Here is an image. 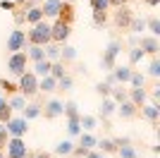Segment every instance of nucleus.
Wrapping results in <instances>:
<instances>
[{
  "mask_svg": "<svg viewBox=\"0 0 160 158\" xmlns=\"http://www.w3.org/2000/svg\"><path fill=\"white\" fill-rule=\"evenodd\" d=\"M29 41L36 43V46H46V43H50V41H53V36H50V24H46L43 19L36 22L33 29L29 31Z\"/></svg>",
  "mask_w": 160,
  "mask_h": 158,
  "instance_id": "obj_1",
  "label": "nucleus"
},
{
  "mask_svg": "<svg viewBox=\"0 0 160 158\" xmlns=\"http://www.w3.org/2000/svg\"><path fill=\"white\" fill-rule=\"evenodd\" d=\"M19 89L24 91V96H33V93L38 91V79L33 72H24L19 74Z\"/></svg>",
  "mask_w": 160,
  "mask_h": 158,
  "instance_id": "obj_2",
  "label": "nucleus"
},
{
  "mask_svg": "<svg viewBox=\"0 0 160 158\" xmlns=\"http://www.w3.org/2000/svg\"><path fill=\"white\" fill-rule=\"evenodd\" d=\"M120 50H122V43H120V41H110L105 55H103V60H100L103 70H112V67H115V58L120 55Z\"/></svg>",
  "mask_w": 160,
  "mask_h": 158,
  "instance_id": "obj_3",
  "label": "nucleus"
},
{
  "mask_svg": "<svg viewBox=\"0 0 160 158\" xmlns=\"http://www.w3.org/2000/svg\"><path fill=\"white\" fill-rule=\"evenodd\" d=\"M7 158H27V144L22 137H12L7 141Z\"/></svg>",
  "mask_w": 160,
  "mask_h": 158,
  "instance_id": "obj_4",
  "label": "nucleus"
},
{
  "mask_svg": "<svg viewBox=\"0 0 160 158\" xmlns=\"http://www.w3.org/2000/svg\"><path fill=\"white\" fill-rule=\"evenodd\" d=\"M7 70H10L12 74H17V77L24 74V72H27V55L17 50L12 58H10V62H7Z\"/></svg>",
  "mask_w": 160,
  "mask_h": 158,
  "instance_id": "obj_5",
  "label": "nucleus"
},
{
  "mask_svg": "<svg viewBox=\"0 0 160 158\" xmlns=\"http://www.w3.org/2000/svg\"><path fill=\"white\" fill-rule=\"evenodd\" d=\"M24 46H27V34L19 31V29H14V31L10 34V39H7V50L17 53V50H22Z\"/></svg>",
  "mask_w": 160,
  "mask_h": 158,
  "instance_id": "obj_6",
  "label": "nucleus"
},
{
  "mask_svg": "<svg viewBox=\"0 0 160 158\" xmlns=\"http://www.w3.org/2000/svg\"><path fill=\"white\" fill-rule=\"evenodd\" d=\"M5 125H7V132L12 137H24L27 134V120L24 118H10Z\"/></svg>",
  "mask_w": 160,
  "mask_h": 158,
  "instance_id": "obj_7",
  "label": "nucleus"
},
{
  "mask_svg": "<svg viewBox=\"0 0 160 158\" xmlns=\"http://www.w3.org/2000/svg\"><path fill=\"white\" fill-rule=\"evenodd\" d=\"M50 36H53L55 43L67 41V36H69V24H65V22H55V24L50 26Z\"/></svg>",
  "mask_w": 160,
  "mask_h": 158,
  "instance_id": "obj_8",
  "label": "nucleus"
},
{
  "mask_svg": "<svg viewBox=\"0 0 160 158\" xmlns=\"http://www.w3.org/2000/svg\"><path fill=\"white\" fill-rule=\"evenodd\" d=\"M129 22H132V10L127 5L117 7V14H115V24L122 26V29H129Z\"/></svg>",
  "mask_w": 160,
  "mask_h": 158,
  "instance_id": "obj_9",
  "label": "nucleus"
},
{
  "mask_svg": "<svg viewBox=\"0 0 160 158\" xmlns=\"http://www.w3.org/2000/svg\"><path fill=\"white\" fill-rule=\"evenodd\" d=\"M139 43H141V50H143V53H148V55H155V53L160 50L158 39H155V36H141V39H139Z\"/></svg>",
  "mask_w": 160,
  "mask_h": 158,
  "instance_id": "obj_10",
  "label": "nucleus"
},
{
  "mask_svg": "<svg viewBox=\"0 0 160 158\" xmlns=\"http://www.w3.org/2000/svg\"><path fill=\"white\" fill-rule=\"evenodd\" d=\"M60 7H62V0H46V5L41 10H43V17H58Z\"/></svg>",
  "mask_w": 160,
  "mask_h": 158,
  "instance_id": "obj_11",
  "label": "nucleus"
},
{
  "mask_svg": "<svg viewBox=\"0 0 160 158\" xmlns=\"http://www.w3.org/2000/svg\"><path fill=\"white\" fill-rule=\"evenodd\" d=\"M115 72H112V77H115V82H129V77H132V67L129 65H122V67H112Z\"/></svg>",
  "mask_w": 160,
  "mask_h": 158,
  "instance_id": "obj_12",
  "label": "nucleus"
},
{
  "mask_svg": "<svg viewBox=\"0 0 160 158\" xmlns=\"http://www.w3.org/2000/svg\"><path fill=\"white\" fill-rule=\"evenodd\" d=\"M38 89L41 91H55V89H58V79H55L53 74H46V77L38 82Z\"/></svg>",
  "mask_w": 160,
  "mask_h": 158,
  "instance_id": "obj_13",
  "label": "nucleus"
},
{
  "mask_svg": "<svg viewBox=\"0 0 160 158\" xmlns=\"http://www.w3.org/2000/svg\"><path fill=\"white\" fill-rule=\"evenodd\" d=\"M62 108H65V103L50 101V103L46 105V118H58V115H62Z\"/></svg>",
  "mask_w": 160,
  "mask_h": 158,
  "instance_id": "obj_14",
  "label": "nucleus"
},
{
  "mask_svg": "<svg viewBox=\"0 0 160 158\" xmlns=\"http://www.w3.org/2000/svg\"><path fill=\"white\" fill-rule=\"evenodd\" d=\"M115 110H117V103H115L112 98H105L103 103H100V108H98V113L103 115V118H110Z\"/></svg>",
  "mask_w": 160,
  "mask_h": 158,
  "instance_id": "obj_15",
  "label": "nucleus"
},
{
  "mask_svg": "<svg viewBox=\"0 0 160 158\" xmlns=\"http://www.w3.org/2000/svg\"><path fill=\"white\" fill-rule=\"evenodd\" d=\"M50 60H36V70H33V74H38V77H46V74H50Z\"/></svg>",
  "mask_w": 160,
  "mask_h": 158,
  "instance_id": "obj_16",
  "label": "nucleus"
},
{
  "mask_svg": "<svg viewBox=\"0 0 160 158\" xmlns=\"http://www.w3.org/2000/svg\"><path fill=\"white\" fill-rule=\"evenodd\" d=\"M117 110H120L122 118H134V115H136V105H134L132 101H122V105Z\"/></svg>",
  "mask_w": 160,
  "mask_h": 158,
  "instance_id": "obj_17",
  "label": "nucleus"
},
{
  "mask_svg": "<svg viewBox=\"0 0 160 158\" xmlns=\"http://www.w3.org/2000/svg\"><path fill=\"white\" fill-rule=\"evenodd\" d=\"M132 103L134 105H143L146 103V91H143V86H134L132 89Z\"/></svg>",
  "mask_w": 160,
  "mask_h": 158,
  "instance_id": "obj_18",
  "label": "nucleus"
},
{
  "mask_svg": "<svg viewBox=\"0 0 160 158\" xmlns=\"http://www.w3.org/2000/svg\"><path fill=\"white\" fill-rule=\"evenodd\" d=\"M22 110H24V120L29 122V120H33V118H38V115H41V105L31 103V105H24Z\"/></svg>",
  "mask_w": 160,
  "mask_h": 158,
  "instance_id": "obj_19",
  "label": "nucleus"
},
{
  "mask_svg": "<svg viewBox=\"0 0 160 158\" xmlns=\"http://www.w3.org/2000/svg\"><path fill=\"white\" fill-rule=\"evenodd\" d=\"M141 113H143V118H146V120H151V122H155V120H158V105H155V103H148V105H143V110H141Z\"/></svg>",
  "mask_w": 160,
  "mask_h": 158,
  "instance_id": "obj_20",
  "label": "nucleus"
},
{
  "mask_svg": "<svg viewBox=\"0 0 160 158\" xmlns=\"http://www.w3.org/2000/svg\"><path fill=\"white\" fill-rule=\"evenodd\" d=\"M43 50H46V60H58L60 58V46H58V43H46Z\"/></svg>",
  "mask_w": 160,
  "mask_h": 158,
  "instance_id": "obj_21",
  "label": "nucleus"
},
{
  "mask_svg": "<svg viewBox=\"0 0 160 158\" xmlns=\"http://www.w3.org/2000/svg\"><path fill=\"white\" fill-rule=\"evenodd\" d=\"M27 55L33 60V62H36V60H43V58H46V50H43V46H36V43H31Z\"/></svg>",
  "mask_w": 160,
  "mask_h": 158,
  "instance_id": "obj_22",
  "label": "nucleus"
},
{
  "mask_svg": "<svg viewBox=\"0 0 160 158\" xmlns=\"http://www.w3.org/2000/svg\"><path fill=\"white\" fill-rule=\"evenodd\" d=\"M129 29H132L134 34H141V31H146V19L143 17H132V22H129Z\"/></svg>",
  "mask_w": 160,
  "mask_h": 158,
  "instance_id": "obj_23",
  "label": "nucleus"
},
{
  "mask_svg": "<svg viewBox=\"0 0 160 158\" xmlns=\"http://www.w3.org/2000/svg\"><path fill=\"white\" fill-rule=\"evenodd\" d=\"M43 19V10L41 7H29V12H27V22H31V24H36V22Z\"/></svg>",
  "mask_w": 160,
  "mask_h": 158,
  "instance_id": "obj_24",
  "label": "nucleus"
},
{
  "mask_svg": "<svg viewBox=\"0 0 160 158\" xmlns=\"http://www.w3.org/2000/svg\"><path fill=\"white\" fill-rule=\"evenodd\" d=\"M72 151H74V144H72V141H67V139L55 146V153H60V156H69Z\"/></svg>",
  "mask_w": 160,
  "mask_h": 158,
  "instance_id": "obj_25",
  "label": "nucleus"
},
{
  "mask_svg": "<svg viewBox=\"0 0 160 158\" xmlns=\"http://www.w3.org/2000/svg\"><path fill=\"white\" fill-rule=\"evenodd\" d=\"M96 144L100 146V151H103V153H112V151H117V144H115V141H110V139H100V141H96Z\"/></svg>",
  "mask_w": 160,
  "mask_h": 158,
  "instance_id": "obj_26",
  "label": "nucleus"
},
{
  "mask_svg": "<svg viewBox=\"0 0 160 158\" xmlns=\"http://www.w3.org/2000/svg\"><path fill=\"white\" fill-rule=\"evenodd\" d=\"M67 132H69L72 137L81 134V125H79V118H69V122H67Z\"/></svg>",
  "mask_w": 160,
  "mask_h": 158,
  "instance_id": "obj_27",
  "label": "nucleus"
},
{
  "mask_svg": "<svg viewBox=\"0 0 160 158\" xmlns=\"http://www.w3.org/2000/svg\"><path fill=\"white\" fill-rule=\"evenodd\" d=\"M143 55H146V53L141 50V46H132V50H129V62H141V58H143Z\"/></svg>",
  "mask_w": 160,
  "mask_h": 158,
  "instance_id": "obj_28",
  "label": "nucleus"
},
{
  "mask_svg": "<svg viewBox=\"0 0 160 158\" xmlns=\"http://www.w3.org/2000/svg\"><path fill=\"white\" fill-rule=\"evenodd\" d=\"M79 125L84 127L86 132H91L96 127V118H91V115H79Z\"/></svg>",
  "mask_w": 160,
  "mask_h": 158,
  "instance_id": "obj_29",
  "label": "nucleus"
},
{
  "mask_svg": "<svg viewBox=\"0 0 160 158\" xmlns=\"http://www.w3.org/2000/svg\"><path fill=\"white\" fill-rule=\"evenodd\" d=\"M146 26H148V31H151V36H155V39L160 36V19H155V17H153V19L146 22Z\"/></svg>",
  "mask_w": 160,
  "mask_h": 158,
  "instance_id": "obj_30",
  "label": "nucleus"
},
{
  "mask_svg": "<svg viewBox=\"0 0 160 158\" xmlns=\"http://www.w3.org/2000/svg\"><path fill=\"white\" fill-rule=\"evenodd\" d=\"M91 7H93V12H105L110 7V0H91Z\"/></svg>",
  "mask_w": 160,
  "mask_h": 158,
  "instance_id": "obj_31",
  "label": "nucleus"
},
{
  "mask_svg": "<svg viewBox=\"0 0 160 158\" xmlns=\"http://www.w3.org/2000/svg\"><path fill=\"white\" fill-rule=\"evenodd\" d=\"M58 86H60L62 91H69V89L74 86V82H72V77H69V74H65V77L58 79Z\"/></svg>",
  "mask_w": 160,
  "mask_h": 158,
  "instance_id": "obj_32",
  "label": "nucleus"
},
{
  "mask_svg": "<svg viewBox=\"0 0 160 158\" xmlns=\"http://www.w3.org/2000/svg\"><path fill=\"white\" fill-rule=\"evenodd\" d=\"M60 58H65V60H74V58H77V48H72V46L60 48Z\"/></svg>",
  "mask_w": 160,
  "mask_h": 158,
  "instance_id": "obj_33",
  "label": "nucleus"
},
{
  "mask_svg": "<svg viewBox=\"0 0 160 158\" xmlns=\"http://www.w3.org/2000/svg\"><path fill=\"white\" fill-rule=\"evenodd\" d=\"M117 151H120V156H122V158H139V156H136V151H134V149H132V146H129V144L120 146Z\"/></svg>",
  "mask_w": 160,
  "mask_h": 158,
  "instance_id": "obj_34",
  "label": "nucleus"
},
{
  "mask_svg": "<svg viewBox=\"0 0 160 158\" xmlns=\"http://www.w3.org/2000/svg\"><path fill=\"white\" fill-rule=\"evenodd\" d=\"M62 113H65L67 118H79V110H77V103H67L65 108H62Z\"/></svg>",
  "mask_w": 160,
  "mask_h": 158,
  "instance_id": "obj_35",
  "label": "nucleus"
},
{
  "mask_svg": "<svg viewBox=\"0 0 160 158\" xmlns=\"http://www.w3.org/2000/svg\"><path fill=\"white\" fill-rule=\"evenodd\" d=\"M7 105H10V108H12V110H22V108H24V105H27V101L22 98V96H14V98L10 101V103H7Z\"/></svg>",
  "mask_w": 160,
  "mask_h": 158,
  "instance_id": "obj_36",
  "label": "nucleus"
},
{
  "mask_svg": "<svg viewBox=\"0 0 160 158\" xmlns=\"http://www.w3.org/2000/svg\"><path fill=\"white\" fill-rule=\"evenodd\" d=\"M60 14H62L60 22H65V24H69V22H72V7H69V5H62V7H60Z\"/></svg>",
  "mask_w": 160,
  "mask_h": 158,
  "instance_id": "obj_37",
  "label": "nucleus"
},
{
  "mask_svg": "<svg viewBox=\"0 0 160 158\" xmlns=\"http://www.w3.org/2000/svg\"><path fill=\"white\" fill-rule=\"evenodd\" d=\"M12 118V108H10V105H2V108H0V122H7V120Z\"/></svg>",
  "mask_w": 160,
  "mask_h": 158,
  "instance_id": "obj_38",
  "label": "nucleus"
},
{
  "mask_svg": "<svg viewBox=\"0 0 160 158\" xmlns=\"http://www.w3.org/2000/svg\"><path fill=\"white\" fill-rule=\"evenodd\" d=\"M81 146H84V149L96 146V137H91V134H81Z\"/></svg>",
  "mask_w": 160,
  "mask_h": 158,
  "instance_id": "obj_39",
  "label": "nucleus"
},
{
  "mask_svg": "<svg viewBox=\"0 0 160 158\" xmlns=\"http://www.w3.org/2000/svg\"><path fill=\"white\" fill-rule=\"evenodd\" d=\"M148 74H151V77H160V62H158V60H151V65H148Z\"/></svg>",
  "mask_w": 160,
  "mask_h": 158,
  "instance_id": "obj_40",
  "label": "nucleus"
},
{
  "mask_svg": "<svg viewBox=\"0 0 160 158\" xmlns=\"http://www.w3.org/2000/svg\"><path fill=\"white\" fill-rule=\"evenodd\" d=\"M50 74H53L55 79L65 77V67H62V65H58V62H55V65H50Z\"/></svg>",
  "mask_w": 160,
  "mask_h": 158,
  "instance_id": "obj_41",
  "label": "nucleus"
},
{
  "mask_svg": "<svg viewBox=\"0 0 160 158\" xmlns=\"http://www.w3.org/2000/svg\"><path fill=\"white\" fill-rule=\"evenodd\" d=\"M110 89H112V86L108 84V82H100V84H96V91H98L100 96H108V93H110Z\"/></svg>",
  "mask_w": 160,
  "mask_h": 158,
  "instance_id": "obj_42",
  "label": "nucleus"
},
{
  "mask_svg": "<svg viewBox=\"0 0 160 158\" xmlns=\"http://www.w3.org/2000/svg\"><path fill=\"white\" fill-rule=\"evenodd\" d=\"M129 82H132V86H143V74H139V72H132Z\"/></svg>",
  "mask_w": 160,
  "mask_h": 158,
  "instance_id": "obj_43",
  "label": "nucleus"
},
{
  "mask_svg": "<svg viewBox=\"0 0 160 158\" xmlns=\"http://www.w3.org/2000/svg\"><path fill=\"white\" fill-rule=\"evenodd\" d=\"M110 93H112L115 103H122V101H124V91H122V89H110Z\"/></svg>",
  "mask_w": 160,
  "mask_h": 158,
  "instance_id": "obj_44",
  "label": "nucleus"
},
{
  "mask_svg": "<svg viewBox=\"0 0 160 158\" xmlns=\"http://www.w3.org/2000/svg\"><path fill=\"white\" fill-rule=\"evenodd\" d=\"M105 19H108L105 12H93V24L96 26H103V24H105Z\"/></svg>",
  "mask_w": 160,
  "mask_h": 158,
  "instance_id": "obj_45",
  "label": "nucleus"
},
{
  "mask_svg": "<svg viewBox=\"0 0 160 158\" xmlns=\"http://www.w3.org/2000/svg\"><path fill=\"white\" fill-rule=\"evenodd\" d=\"M5 137H7V125H5V122H0V146L5 144Z\"/></svg>",
  "mask_w": 160,
  "mask_h": 158,
  "instance_id": "obj_46",
  "label": "nucleus"
},
{
  "mask_svg": "<svg viewBox=\"0 0 160 158\" xmlns=\"http://www.w3.org/2000/svg\"><path fill=\"white\" fill-rule=\"evenodd\" d=\"M0 7L2 10H14V3L12 0H0Z\"/></svg>",
  "mask_w": 160,
  "mask_h": 158,
  "instance_id": "obj_47",
  "label": "nucleus"
},
{
  "mask_svg": "<svg viewBox=\"0 0 160 158\" xmlns=\"http://www.w3.org/2000/svg\"><path fill=\"white\" fill-rule=\"evenodd\" d=\"M86 158H105V153H103V151H91V149H88Z\"/></svg>",
  "mask_w": 160,
  "mask_h": 158,
  "instance_id": "obj_48",
  "label": "nucleus"
},
{
  "mask_svg": "<svg viewBox=\"0 0 160 158\" xmlns=\"http://www.w3.org/2000/svg\"><path fill=\"white\" fill-rule=\"evenodd\" d=\"M0 86H2V89H7V91H14V89H17V86H14V84H10V82H5V79H0Z\"/></svg>",
  "mask_w": 160,
  "mask_h": 158,
  "instance_id": "obj_49",
  "label": "nucleus"
},
{
  "mask_svg": "<svg viewBox=\"0 0 160 158\" xmlns=\"http://www.w3.org/2000/svg\"><path fill=\"white\" fill-rule=\"evenodd\" d=\"M14 22H17V24L27 22V14H24V12H17V14H14Z\"/></svg>",
  "mask_w": 160,
  "mask_h": 158,
  "instance_id": "obj_50",
  "label": "nucleus"
},
{
  "mask_svg": "<svg viewBox=\"0 0 160 158\" xmlns=\"http://www.w3.org/2000/svg\"><path fill=\"white\" fill-rule=\"evenodd\" d=\"M74 156H86V153H88V149H84V146H79V149H74Z\"/></svg>",
  "mask_w": 160,
  "mask_h": 158,
  "instance_id": "obj_51",
  "label": "nucleus"
},
{
  "mask_svg": "<svg viewBox=\"0 0 160 158\" xmlns=\"http://www.w3.org/2000/svg\"><path fill=\"white\" fill-rule=\"evenodd\" d=\"M110 5H115V7H120V5H127V0H110Z\"/></svg>",
  "mask_w": 160,
  "mask_h": 158,
  "instance_id": "obj_52",
  "label": "nucleus"
},
{
  "mask_svg": "<svg viewBox=\"0 0 160 158\" xmlns=\"http://www.w3.org/2000/svg\"><path fill=\"white\" fill-rule=\"evenodd\" d=\"M129 43H132V46H139V36H136V34H134L132 39H129Z\"/></svg>",
  "mask_w": 160,
  "mask_h": 158,
  "instance_id": "obj_53",
  "label": "nucleus"
},
{
  "mask_svg": "<svg viewBox=\"0 0 160 158\" xmlns=\"http://www.w3.org/2000/svg\"><path fill=\"white\" fill-rule=\"evenodd\" d=\"M143 3H146V5H151V7H155L160 3V0H143Z\"/></svg>",
  "mask_w": 160,
  "mask_h": 158,
  "instance_id": "obj_54",
  "label": "nucleus"
},
{
  "mask_svg": "<svg viewBox=\"0 0 160 158\" xmlns=\"http://www.w3.org/2000/svg\"><path fill=\"white\" fill-rule=\"evenodd\" d=\"M36 158H50V156H48V153H38Z\"/></svg>",
  "mask_w": 160,
  "mask_h": 158,
  "instance_id": "obj_55",
  "label": "nucleus"
},
{
  "mask_svg": "<svg viewBox=\"0 0 160 158\" xmlns=\"http://www.w3.org/2000/svg\"><path fill=\"white\" fill-rule=\"evenodd\" d=\"M12 3H14V5H22V3H24V0H12Z\"/></svg>",
  "mask_w": 160,
  "mask_h": 158,
  "instance_id": "obj_56",
  "label": "nucleus"
},
{
  "mask_svg": "<svg viewBox=\"0 0 160 158\" xmlns=\"http://www.w3.org/2000/svg\"><path fill=\"white\" fill-rule=\"evenodd\" d=\"M2 105H5V98H2V96H0V108H2Z\"/></svg>",
  "mask_w": 160,
  "mask_h": 158,
  "instance_id": "obj_57",
  "label": "nucleus"
},
{
  "mask_svg": "<svg viewBox=\"0 0 160 158\" xmlns=\"http://www.w3.org/2000/svg\"><path fill=\"white\" fill-rule=\"evenodd\" d=\"M0 158H2V153H0Z\"/></svg>",
  "mask_w": 160,
  "mask_h": 158,
  "instance_id": "obj_58",
  "label": "nucleus"
}]
</instances>
